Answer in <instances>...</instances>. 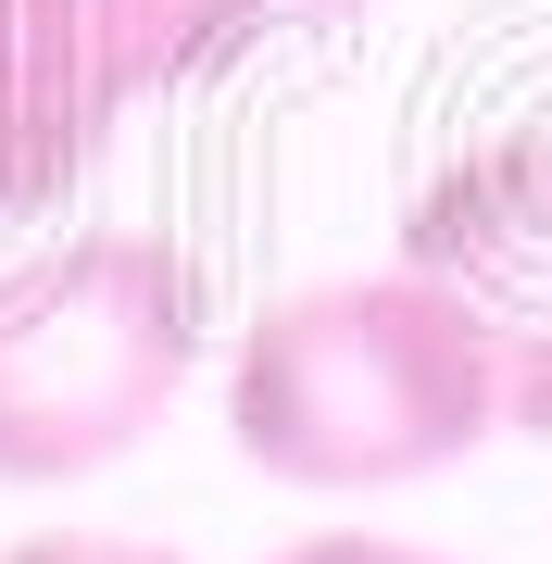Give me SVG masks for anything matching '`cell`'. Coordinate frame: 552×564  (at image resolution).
Instances as JSON below:
<instances>
[{
	"mask_svg": "<svg viewBox=\"0 0 552 564\" xmlns=\"http://www.w3.org/2000/svg\"><path fill=\"white\" fill-rule=\"evenodd\" d=\"M277 13H351V0H277Z\"/></svg>",
	"mask_w": 552,
	"mask_h": 564,
	"instance_id": "52a82bcc",
	"label": "cell"
},
{
	"mask_svg": "<svg viewBox=\"0 0 552 564\" xmlns=\"http://www.w3.org/2000/svg\"><path fill=\"white\" fill-rule=\"evenodd\" d=\"M277 0H0V226L88 188L151 88L226 63Z\"/></svg>",
	"mask_w": 552,
	"mask_h": 564,
	"instance_id": "3957f363",
	"label": "cell"
},
{
	"mask_svg": "<svg viewBox=\"0 0 552 564\" xmlns=\"http://www.w3.org/2000/svg\"><path fill=\"white\" fill-rule=\"evenodd\" d=\"M402 263L465 302V326L502 364V426L552 440V113L490 126L452 163H427L402 202Z\"/></svg>",
	"mask_w": 552,
	"mask_h": 564,
	"instance_id": "277c9868",
	"label": "cell"
},
{
	"mask_svg": "<svg viewBox=\"0 0 552 564\" xmlns=\"http://www.w3.org/2000/svg\"><path fill=\"white\" fill-rule=\"evenodd\" d=\"M264 564H452V552H414V540H377V527H314V540H289Z\"/></svg>",
	"mask_w": 552,
	"mask_h": 564,
	"instance_id": "8992f818",
	"label": "cell"
},
{
	"mask_svg": "<svg viewBox=\"0 0 552 564\" xmlns=\"http://www.w3.org/2000/svg\"><path fill=\"white\" fill-rule=\"evenodd\" d=\"M502 426V364L452 289L389 276L277 289L226 351V440L277 489H414Z\"/></svg>",
	"mask_w": 552,
	"mask_h": 564,
	"instance_id": "6da1fadb",
	"label": "cell"
},
{
	"mask_svg": "<svg viewBox=\"0 0 552 564\" xmlns=\"http://www.w3.org/2000/svg\"><path fill=\"white\" fill-rule=\"evenodd\" d=\"M0 564H188L164 540H126V527H39V540H13Z\"/></svg>",
	"mask_w": 552,
	"mask_h": 564,
	"instance_id": "5b68a950",
	"label": "cell"
},
{
	"mask_svg": "<svg viewBox=\"0 0 552 564\" xmlns=\"http://www.w3.org/2000/svg\"><path fill=\"white\" fill-rule=\"evenodd\" d=\"M202 351V276L151 226H88L0 276V489H76L164 426Z\"/></svg>",
	"mask_w": 552,
	"mask_h": 564,
	"instance_id": "7a4b0ae2",
	"label": "cell"
}]
</instances>
